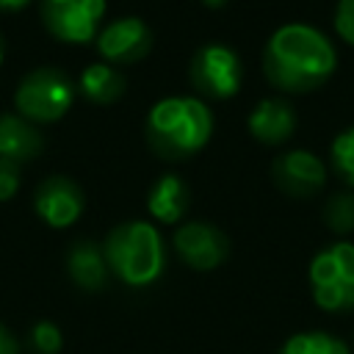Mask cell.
Listing matches in <instances>:
<instances>
[{
	"label": "cell",
	"instance_id": "6da1fadb",
	"mask_svg": "<svg viewBox=\"0 0 354 354\" xmlns=\"http://www.w3.org/2000/svg\"><path fill=\"white\" fill-rule=\"evenodd\" d=\"M337 66V53L329 36L307 22L277 28L263 47V75L288 94L321 88Z\"/></svg>",
	"mask_w": 354,
	"mask_h": 354
},
{
	"label": "cell",
	"instance_id": "7a4b0ae2",
	"mask_svg": "<svg viewBox=\"0 0 354 354\" xmlns=\"http://www.w3.org/2000/svg\"><path fill=\"white\" fill-rule=\"evenodd\" d=\"M213 133V113L199 97H163L144 122L149 149L163 160H188Z\"/></svg>",
	"mask_w": 354,
	"mask_h": 354
},
{
	"label": "cell",
	"instance_id": "3957f363",
	"mask_svg": "<svg viewBox=\"0 0 354 354\" xmlns=\"http://www.w3.org/2000/svg\"><path fill=\"white\" fill-rule=\"evenodd\" d=\"M108 271H113L124 285L144 288L152 285L166 266L163 238L149 221H122L116 224L102 243Z\"/></svg>",
	"mask_w": 354,
	"mask_h": 354
},
{
	"label": "cell",
	"instance_id": "277c9868",
	"mask_svg": "<svg viewBox=\"0 0 354 354\" xmlns=\"http://www.w3.org/2000/svg\"><path fill=\"white\" fill-rule=\"evenodd\" d=\"M310 290L313 301L326 313L354 310V243L335 241L315 252L310 260Z\"/></svg>",
	"mask_w": 354,
	"mask_h": 354
},
{
	"label": "cell",
	"instance_id": "5b68a950",
	"mask_svg": "<svg viewBox=\"0 0 354 354\" xmlns=\"http://www.w3.org/2000/svg\"><path fill=\"white\" fill-rule=\"evenodd\" d=\"M72 100L75 86L66 72H61L58 66H36L17 83L14 111L33 124H47L66 116Z\"/></svg>",
	"mask_w": 354,
	"mask_h": 354
},
{
	"label": "cell",
	"instance_id": "8992f818",
	"mask_svg": "<svg viewBox=\"0 0 354 354\" xmlns=\"http://www.w3.org/2000/svg\"><path fill=\"white\" fill-rule=\"evenodd\" d=\"M188 80L191 86L210 100H230L238 94L243 80V64L238 53L221 41L202 44L188 64Z\"/></svg>",
	"mask_w": 354,
	"mask_h": 354
},
{
	"label": "cell",
	"instance_id": "52a82bcc",
	"mask_svg": "<svg viewBox=\"0 0 354 354\" xmlns=\"http://www.w3.org/2000/svg\"><path fill=\"white\" fill-rule=\"evenodd\" d=\"M41 25L66 44H86L97 36L105 17V0H39Z\"/></svg>",
	"mask_w": 354,
	"mask_h": 354
},
{
	"label": "cell",
	"instance_id": "ba28073f",
	"mask_svg": "<svg viewBox=\"0 0 354 354\" xmlns=\"http://www.w3.org/2000/svg\"><path fill=\"white\" fill-rule=\"evenodd\" d=\"M155 44L152 28L141 17H119L111 19L97 33V53L111 66H130L149 55Z\"/></svg>",
	"mask_w": 354,
	"mask_h": 354
},
{
	"label": "cell",
	"instance_id": "9c48e42d",
	"mask_svg": "<svg viewBox=\"0 0 354 354\" xmlns=\"http://www.w3.org/2000/svg\"><path fill=\"white\" fill-rule=\"evenodd\" d=\"M271 177L282 194H288L293 199H310L324 188L326 166L310 149H288L274 158Z\"/></svg>",
	"mask_w": 354,
	"mask_h": 354
},
{
	"label": "cell",
	"instance_id": "30bf717a",
	"mask_svg": "<svg viewBox=\"0 0 354 354\" xmlns=\"http://www.w3.org/2000/svg\"><path fill=\"white\" fill-rule=\"evenodd\" d=\"M171 243L180 260L196 271H213L230 254L227 235L207 221H185L183 227H177Z\"/></svg>",
	"mask_w": 354,
	"mask_h": 354
},
{
	"label": "cell",
	"instance_id": "8fae6325",
	"mask_svg": "<svg viewBox=\"0 0 354 354\" xmlns=\"http://www.w3.org/2000/svg\"><path fill=\"white\" fill-rule=\"evenodd\" d=\"M33 207L44 224L64 230V227H72L83 216L86 199L75 180H69L66 174H50L47 180L36 185Z\"/></svg>",
	"mask_w": 354,
	"mask_h": 354
},
{
	"label": "cell",
	"instance_id": "7c38bea8",
	"mask_svg": "<svg viewBox=\"0 0 354 354\" xmlns=\"http://www.w3.org/2000/svg\"><path fill=\"white\" fill-rule=\"evenodd\" d=\"M246 124L260 144H285L296 130V111L282 97H266L252 108Z\"/></svg>",
	"mask_w": 354,
	"mask_h": 354
},
{
	"label": "cell",
	"instance_id": "4fadbf2b",
	"mask_svg": "<svg viewBox=\"0 0 354 354\" xmlns=\"http://www.w3.org/2000/svg\"><path fill=\"white\" fill-rule=\"evenodd\" d=\"M44 147L41 130L19 113H0V158L14 163L33 160Z\"/></svg>",
	"mask_w": 354,
	"mask_h": 354
},
{
	"label": "cell",
	"instance_id": "5bb4252c",
	"mask_svg": "<svg viewBox=\"0 0 354 354\" xmlns=\"http://www.w3.org/2000/svg\"><path fill=\"white\" fill-rule=\"evenodd\" d=\"M66 271L83 290H100L108 282V263L102 246L94 241H75L66 252Z\"/></svg>",
	"mask_w": 354,
	"mask_h": 354
},
{
	"label": "cell",
	"instance_id": "9a60e30c",
	"mask_svg": "<svg viewBox=\"0 0 354 354\" xmlns=\"http://www.w3.org/2000/svg\"><path fill=\"white\" fill-rule=\"evenodd\" d=\"M188 199H191L188 185L177 174H160L147 194V210L155 221L174 224L188 210Z\"/></svg>",
	"mask_w": 354,
	"mask_h": 354
},
{
	"label": "cell",
	"instance_id": "2e32d148",
	"mask_svg": "<svg viewBox=\"0 0 354 354\" xmlns=\"http://www.w3.org/2000/svg\"><path fill=\"white\" fill-rule=\"evenodd\" d=\"M124 86H127L124 75L116 66L105 64V61L88 64L80 72V77H77V91L88 102H94V105H111V102H116L124 94Z\"/></svg>",
	"mask_w": 354,
	"mask_h": 354
},
{
	"label": "cell",
	"instance_id": "e0dca14e",
	"mask_svg": "<svg viewBox=\"0 0 354 354\" xmlns=\"http://www.w3.org/2000/svg\"><path fill=\"white\" fill-rule=\"evenodd\" d=\"M279 354H351V348L332 332L324 329H307V332H296L290 335Z\"/></svg>",
	"mask_w": 354,
	"mask_h": 354
},
{
	"label": "cell",
	"instance_id": "ac0fdd59",
	"mask_svg": "<svg viewBox=\"0 0 354 354\" xmlns=\"http://www.w3.org/2000/svg\"><path fill=\"white\" fill-rule=\"evenodd\" d=\"M324 224L337 235L354 232V191H337L326 199Z\"/></svg>",
	"mask_w": 354,
	"mask_h": 354
},
{
	"label": "cell",
	"instance_id": "d6986e66",
	"mask_svg": "<svg viewBox=\"0 0 354 354\" xmlns=\"http://www.w3.org/2000/svg\"><path fill=\"white\" fill-rule=\"evenodd\" d=\"M329 155H332L335 171H337L348 185H354V124L346 127V130H340V133L332 138Z\"/></svg>",
	"mask_w": 354,
	"mask_h": 354
},
{
	"label": "cell",
	"instance_id": "ffe728a7",
	"mask_svg": "<svg viewBox=\"0 0 354 354\" xmlns=\"http://www.w3.org/2000/svg\"><path fill=\"white\" fill-rule=\"evenodd\" d=\"M30 348L36 354H55L61 348V329L53 321H39L30 329Z\"/></svg>",
	"mask_w": 354,
	"mask_h": 354
},
{
	"label": "cell",
	"instance_id": "44dd1931",
	"mask_svg": "<svg viewBox=\"0 0 354 354\" xmlns=\"http://www.w3.org/2000/svg\"><path fill=\"white\" fill-rule=\"evenodd\" d=\"M335 30L346 44L354 47V0H337V6H335Z\"/></svg>",
	"mask_w": 354,
	"mask_h": 354
},
{
	"label": "cell",
	"instance_id": "7402d4cb",
	"mask_svg": "<svg viewBox=\"0 0 354 354\" xmlns=\"http://www.w3.org/2000/svg\"><path fill=\"white\" fill-rule=\"evenodd\" d=\"M19 191V163L0 158V202H8Z\"/></svg>",
	"mask_w": 354,
	"mask_h": 354
},
{
	"label": "cell",
	"instance_id": "603a6c76",
	"mask_svg": "<svg viewBox=\"0 0 354 354\" xmlns=\"http://www.w3.org/2000/svg\"><path fill=\"white\" fill-rule=\"evenodd\" d=\"M0 354H19V346L14 340V335L0 324Z\"/></svg>",
	"mask_w": 354,
	"mask_h": 354
},
{
	"label": "cell",
	"instance_id": "cb8c5ba5",
	"mask_svg": "<svg viewBox=\"0 0 354 354\" xmlns=\"http://www.w3.org/2000/svg\"><path fill=\"white\" fill-rule=\"evenodd\" d=\"M30 0H0V11H19L25 8Z\"/></svg>",
	"mask_w": 354,
	"mask_h": 354
},
{
	"label": "cell",
	"instance_id": "d4e9b609",
	"mask_svg": "<svg viewBox=\"0 0 354 354\" xmlns=\"http://www.w3.org/2000/svg\"><path fill=\"white\" fill-rule=\"evenodd\" d=\"M207 8H221V6H227V0H202Z\"/></svg>",
	"mask_w": 354,
	"mask_h": 354
},
{
	"label": "cell",
	"instance_id": "484cf974",
	"mask_svg": "<svg viewBox=\"0 0 354 354\" xmlns=\"http://www.w3.org/2000/svg\"><path fill=\"white\" fill-rule=\"evenodd\" d=\"M3 58H6V39H3V33H0V64H3Z\"/></svg>",
	"mask_w": 354,
	"mask_h": 354
},
{
	"label": "cell",
	"instance_id": "4316f807",
	"mask_svg": "<svg viewBox=\"0 0 354 354\" xmlns=\"http://www.w3.org/2000/svg\"><path fill=\"white\" fill-rule=\"evenodd\" d=\"M351 354H354V346H351Z\"/></svg>",
	"mask_w": 354,
	"mask_h": 354
}]
</instances>
